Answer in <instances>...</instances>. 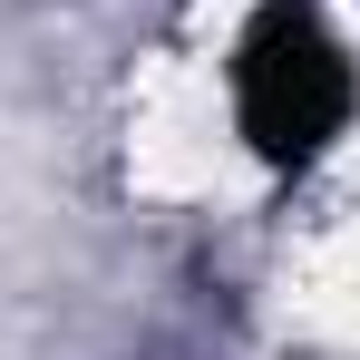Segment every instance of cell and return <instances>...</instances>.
I'll list each match as a JSON object with an SVG mask.
<instances>
[{
    "mask_svg": "<svg viewBox=\"0 0 360 360\" xmlns=\"http://www.w3.org/2000/svg\"><path fill=\"white\" fill-rule=\"evenodd\" d=\"M224 108L263 176H311L360 127V59L321 0H253L224 59Z\"/></svg>",
    "mask_w": 360,
    "mask_h": 360,
    "instance_id": "cell-1",
    "label": "cell"
}]
</instances>
